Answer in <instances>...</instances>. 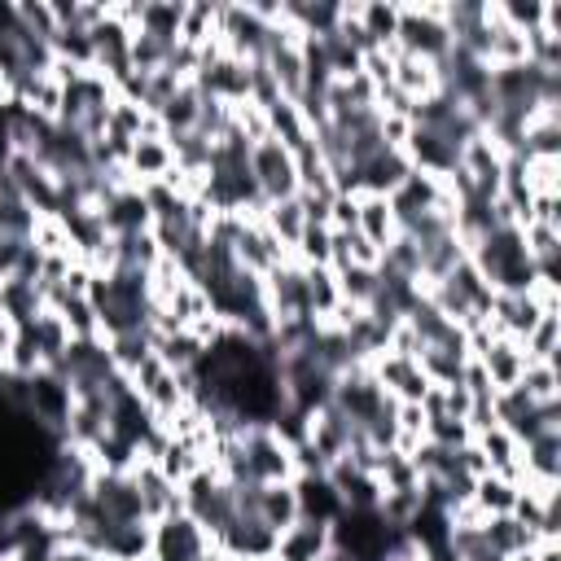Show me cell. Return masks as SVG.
Here are the masks:
<instances>
[{"label":"cell","instance_id":"6da1fadb","mask_svg":"<svg viewBox=\"0 0 561 561\" xmlns=\"http://www.w3.org/2000/svg\"><path fill=\"white\" fill-rule=\"evenodd\" d=\"M245 167H250V180L267 202H280V197H294L298 193V171H294V153L280 145V140H263V145H250L245 149Z\"/></svg>","mask_w":561,"mask_h":561},{"label":"cell","instance_id":"7a4b0ae2","mask_svg":"<svg viewBox=\"0 0 561 561\" xmlns=\"http://www.w3.org/2000/svg\"><path fill=\"white\" fill-rule=\"evenodd\" d=\"M390 88H394L399 96H408L412 105H425V101H434V96L447 92L443 61H430V57H416V53H399V57H394Z\"/></svg>","mask_w":561,"mask_h":561},{"label":"cell","instance_id":"3957f363","mask_svg":"<svg viewBox=\"0 0 561 561\" xmlns=\"http://www.w3.org/2000/svg\"><path fill=\"white\" fill-rule=\"evenodd\" d=\"M333 552V522H311L302 517L276 539L272 561H324Z\"/></svg>","mask_w":561,"mask_h":561},{"label":"cell","instance_id":"277c9868","mask_svg":"<svg viewBox=\"0 0 561 561\" xmlns=\"http://www.w3.org/2000/svg\"><path fill=\"white\" fill-rule=\"evenodd\" d=\"M175 171V149L167 136H140L131 140V153H127V175L136 180V188H149V184H167V175Z\"/></svg>","mask_w":561,"mask_h":561},{"label":"cell","instance_id":"5b68a950","mask_svg":"<svg viewBox=\"0 0 561 561\" xmlns=\"http://www.w3.org/2000/svg\"><path fill=\"white\" fill-rule=\"evenodd\" d=\"M250 513L272 530V535H285L289 526L302 522V508H298V491L294 482H267V486H254V504Z\"/></svg>","mask_w":561,"mask_h":561},{"label":"cell","instance_id":"8992f818","mask_svg":"<svg viewBox=\"0 0 561 561\" xmlns=\"http://www.w3.org/2000/svg\"><path fill=\"white\" fill-rule=\"evenodd\" d=\"M355 232L368 237V241L386 254L390 241L403 232V228H399V215H394V206H390V197H381V193H355Z\"/></svg>","mask_w":561,"mask_h":561},{"label":"cell","instance_id":"52a82bcc","mask_svg":"<svg viewBox=\"0 0 561 561\" xmlns=\"http://www.w3.org/2000/svg\"><path fill=\"white\" fill-rule=\"evenodd\" d=\"M22 333H26V337H31V346L44 355V364H48V368H61V364H66V355H70V346H75L70 324H66L53 307L35 311V316L22 324Z\"/></svg>","mask_w":561,"mask_h":561},{"label":"cell","instance_id":"ba28073f","mask_svg":"<svg viewBox=\"0 0 561 561\" xmlns=\"http://www.w3.org/2000/svg\"><path fill=\"white\" fill-rule=\"evenodd\" d=\"M478 364H482L491 390L500 394V390H513L522 381V373H526L530 359H526V351H522L517 337H491V346L478 355Z\"/></svg>","mask_w":561,"mask_h":561},{"label":"cell","instance_id":"9c48e42d","mask_svg":"<svg viewBox=\"0 0 561 561\" xmlns=\"http://www.w3.org/2000/svg\"><path fill=\"white\" fill-rule=\"evenodd\" d=\"M473 443H478V451L486 456L491 473H504V478H513V482H517V473H522V438H517L513 430L491 425V430L473 434Z\"/></svg>","mask_w":561,"mask_h":561},{"label":"cell","instance_id":"30bf717a","mask_svg":"<svg viewBox=\"0 0 561 561\" xmlns=\"http://www.w3.org/2000/svg\"><path fill=\"white\" fill-rule=\"evenodd\" d=\"M180 18H184V0H145V4H140V22H136V31L175 44V35H180Z\"/></svg>","mask_w":561,"mask_h":561},{"label":"cell","instance_id":"8fae6325","mask_svg":"<svg viewBox=\"0 0 561 561\" xmlns=\"http://www.w3.org/2000/svg\"><path fill=\"white\" fill-rule=\"evenodd\" d=\"M469 500H473L486 517H500V513H508V508H513V500H517V482H513V478H504V473H482V478H473Z\"/></svg>","mask_w":561,"mask_h":561},{"label":"cell","instance_id":"7c38bea8","mask_svg":"<svg viewBox=\"0 0 561 561\" xmlns=\"http://www.w3.org/2000/svg\"><path fill=\"white\" fill-rule=\"evenodd\" d=\"M482 539L491 543V552H495V557H513V552H522V548H535V543H539V539H535L517 517H508V513L486 517Z\"/></svg>","mask_w":561,"mask_h":561},{"label":"cell","instance_id":"4fadbf2b","mask_svg":"<svg viewBox=\"0 0 561 561\" xmlns=\"http://www.w3.org/2000/svg\"><path fill=\"white\" fill-rule=\"evenodd\" d=\"M263 224L280 237V245H298V237H302V228H307V210H302V202L298 197H280V202H267L263 206Z\"/></svg>","mask_w":561,"mask_h":561},{"label":"cell","instance_id":"5bb4252c","mask_svg":"<svg viewBox=\"0 0 561 561\" xmlns=\"http://www.w3.org/2000/svg\"><path fill=\"white\" fill-rule=\"evenodd\" d=\"M394 35H399V4L364 0V39H368V48H390Z\"/></svg>","mask_w":561,"mask_h":561},{"label":"cell","instance_id":"9a60e30c","mask_svg":"<svg viewBox=\"0 0 561 561\" xmlns=\"http://www.w3.org/2000/svg\"><path fill=\"white\" fill-rule=\"evenodd\" d=\"M232 131L245 140V149H250V145H263V140H272L267 105H263V101H254V96L237 101V105H232Z\"/></svg>","mask_w":561,"mask_h":561},{"label":"cell","instance_id":"2e32d148","mask_svg":"<svg viewBox=\"0 0 561 561\" xmlns=\"http://www.w3.org/2000/svg\"><path fill=\"white\" fill-rule=\"evenodd\" d=\"M522 351L530 364H557L561 351V316H539V324L522 337Z\"/></svg>","mask_w":561,"mask_h":561},{"label":"cell","instance_id":"e0dca14e","mask_svg":"<svg viewBox=\"0 0 561 561\" xmlns=\"http://www.w3.org/2000/svg\"><path fill=\"white\" fill-rule=\"evenodd\" d=\"M517 386H522V394L530 403H561V373H557V364H526Z\"/></svg>","mask_w":561,"mask_h":561},{"label":"cell","instance_id":"ac0fdd59","mask_svg":"<svg viewBox=\"0 0 561 561\" xmlns=\"http://www.w3.org/2000/svg\"><path fill=\"white\" fill-rule=\"evenodd\" d=\"M13 105V79L4 75V66H0V110H9Z\"/></svg>","mask_w":561,"mask_h":561}]
</instances>
